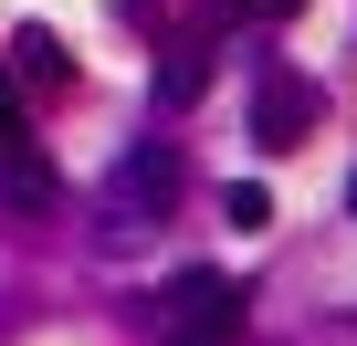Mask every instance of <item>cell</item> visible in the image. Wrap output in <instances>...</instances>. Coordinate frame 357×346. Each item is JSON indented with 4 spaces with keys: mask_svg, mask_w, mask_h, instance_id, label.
<instances>
[{
    "mask_svg": "<svg viewBox=\"0 0 357 346\" xmlns=\"http://www.w3.org/2000/svg\"><path fill=\"white\" fill-rule=\"evenodd\" d=\"M231 11H252V22H294L305 0H231Z\"/></svg>",
    "mask_w": 357,
    "mask_h": 346,
    "instance_id": "obj_9",
    "label": "cell"
},
{
    "mask_svg": "<svg viewBox=\"0 0 357 346\" xmlns=\"http://www.w3.org/2000/svg\"><path fill=\"white\" fill-rule=\"evenodd\" d=\"M221 210H231V231H263V221H273V189H242V179H231Z\"/></svg>",
    "mask_w": 357,
    "mask_h": 346,
    "instance_id": "obj_8",
    "label": "cell"
},
{
    "mask_svg": "<svg viewBox=\"0 0 357 346\" xmlns=\"http://www.w3.org/2000/svg\"><path fill=\"white\" fill-rule=\"evenodd\" d=\"M11 84H22V95H63V84H74V53H63L43 22H22V32H11Z\"/></svg>",
    "mask_w": 357,
    "mask_h": 346,
    "instance_id": "obj_4",
    "label": "cell"
},
{
    "mask_svg": "<svg viewBox=\"0 0 357 346\" xmlns=\"http://www.w3.org/2000/svg\"><path fill=\"white\" fill-rule=\"evenodd\" d=\"M315 116H326V95H315L305 74H284V63H273V74H263V105H252V136H263V147H305V126H315Z\"/></svg>",
    "mask_w": 357,
    "mask_h": 346,
    "instance_id": "obj_2",
    "label": "cell"
},
{
    "mask_svg": "<svg viewBox=\"0 0 357 346\" xmlns=\"http://www.w3.org/2000/svg\"><path fill=\"white\" fill-rule=\"evenodd\" d=\"M0 179H11V200H22V210H53V168H43V147L0 157Z\"/></svg>",
    "mask_w": 357,
    "mask_h": 346,
    "instance_id": "obj_5",
    "label": "cell"
},
{
    "mask_svg": "<svg viewBox=\"0 0 357 346\" xmlns=\"http://www.w3.org/2000/svg\"><path fill=\"white\" fill-rule=\"evenodd\" d=\"M178 200V157L168 147H126L116 157V210H168Z\"/></svg>",
    "mask_w": 357,
    "mask_h": 346,
    "instance_id": "obj_3",
    "label": "cell"
},
{
    "mask_svg": "<svg viewBox=\"0 0 357 346\" xmlns=\"http://www.w3.org/2000/svg\"><path fill=\"white\" fill-rule=\"evenodd\" d=\"M231 336H242V283H231V273H178V283H168L158 346H231Z\"/></svg>",
    "mask_w": 357,
    "mask_h": 346,
    "instance_id": "obj_1",
    "label": "cell"
},
{
    "mask_svg": "<svg viewBox=\"0 0 357 346\" xmlns=\"http://www.w3.org/2000/svg\"><path fill=\"white\" fill-rule=\"evenodd\" d=\"M32 147V116H22V84H0V157Z\"/></svg>",
    "mask_w": 357,
    "mask_h": 346,
    "instance_id": "obj_7",
    "label": "cell"
},
{
    "mask_svg": "<svg viewBox=\"0 0 357 346\" xmlns=\"http://www.w3.org/2000/svg\"><path fill=\"white\" fill-rule=\"evenodd\" d=\"M347 210H357V179H347Z\"/></svg>",
    "mask_w": 357,
    "mask_h": 346,
    "instance_id": "obj_10",
    "label": "cell"
},
{
    "mask_svg": "<svg viewBox=\"0 0 357 346\" xmlns=\"http://www.w3.org/2000/svg\"><path fill=\"white\" fill-rule=\"evenodd\" d=\"M200 84H211L200 53H168V63H158V105H200Z\"/></svg>",
    "mask_w": 357,
    "mask_h": 346,
    "instance_id": "obj_6",
    "label": "cell"
}]
</instances>
